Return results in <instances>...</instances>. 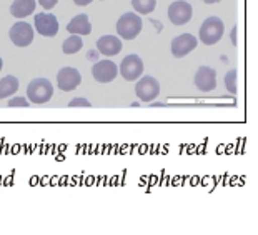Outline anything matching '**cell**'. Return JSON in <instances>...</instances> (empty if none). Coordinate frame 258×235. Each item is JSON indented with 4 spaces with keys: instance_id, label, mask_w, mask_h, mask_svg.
I'll use <instances>...</instances> for the list:
<instances>
[{
    "instance_id": "1",
    "label": "cell",
    "mask_w": 258,
    "mask_h": 235,
    "mask_svg": "<svg viewBox=\"0 0 258 235\" xmlns=\"http://www.w3.org/2000/svg\"><path fill=\"white\" fill-rule=\"evenodd\" d=\"M142 32V17L134 12L123 14L117 22V34L125 40H134Z\"/></svg>"
},
{
    "instance_id": "2",
    "label": "cell",
    "mask_w": 258,
    "mask_h": 235,
    "mask_svg": "<svg viewBox=\"0 0 258 235\" xmlns=\"http://www.w3.org/2000/svg\"><path fill=\"white\" fill-rule=\"evenodd\" d=\"M53 95V85L47 79H34L27 87V98L32 103H47Z\"/></svg>"
},
{
    "instance_id": "3",
    "label": "cell",
    "mask_w": 258,
    "mask_h": 235,
    "mask_svg": "<svg viewBox=\"0 0 258 235\" xmlns=\"http://www.w3.org/2000/svg\"><path fill=\"white\" fill-rule=\"evenodd\" d=\"M225 32L223 22L218 17H208L200 27V40L205 45H213L218 40H222Z\"/></svg>"
},
{
    "instance_id": "4",
    "label": "cell",
    "mask_w": 258,
    "mask_h": 235,
    "mask_svg": "<svg viewBox=\"0 0 258 235\" xmlns=\"http://www.w3.org/2000/svg\"><path fill=\"white\" fill-rule=\"evenodd\" d=\"M135 94L142 102H153L160 94V84L152 75H145L135 84Z\"/></svg>"
},
{
    "instance_id": "5",
    "label": "cell",
    "mask_w": 258,
    "mask_h": 235,
    "mask_svg": "<svg viewBox=\"0 0 258 235\" xmlns=\"http://www.w3.org/2000/svg\"><path fill=\"white\" fill-rule=\"evenodd\" d=\"M118 72L122 74V77L128 82L139 80L142 77V74H144V60H142L139 55H135V53H132V55L125 57L122 60Z\"/></svg>"
},
{
    "instance_id": "6",
    "label": "cell",
    "mask_w": 258,
    "mask_h": 235,
    "mask_svg": "<svg viewBox=\"0 0 258 235\" xmlns=\"http://www.w3.org/2000/svg\"><path fill=\"white\" fill-rule=\"evenodd\" d=\"M191 15H194V10H191V5L185 0H178V2L170 4L168 7V19L173 25H185L191 20Z\"/></svg>"
},
{
    "instance_id": "7",
    "label": "cell",
    "mask_w": 258,
    "mask_h": 235,
    "mask_svg": "<svg viewBox=\"0 0 258 235\" xmlns=\"http://www.w3.org/2000/svg\"><path fill=\"white\" fill-rule=\"evenodd\" d=\"M92 75L98 84H108L118 75V67L112 60H98L92 69Z\"/></svg>"
},
{
    "instance_id": "8",
    "label": "cell",
    "mask_w": 258,
    "mask_h": 235,
    "mask_svg": "<svg viewBox=\"0 0 258 235\" xmlns=\"http://www.w3.org/2000/svg\"><path fill=\"white\" fill-rule=\"evenodd\" d=\"M10 40H12L14 45L17 47H27L30 45L32 40H34V29H32L30 24L27 22H17L9 32Z\"/></svg>"
},
{
    "instance_id": "9",
    "label": "cell",
    "mask_w": 258,
    "mask_h": 235,
    "mask_svg": "<svg viewBox=\"0 0 258 235\" xmlns=\"http://www.w3.org/2000/svg\"><path fill=\"white\" fill-rule=\"evenodd\" d=\"M82 75L77 69L74 67H63L62 70H58L57 74V85L60 90L63 92H72L77 87L80 85Z\"/></svg>"
},
{
    "instance_id": "10",
    "label": "cell",
    "mask_w": 258,
    "mask_h": 235,
    "mask_svg": "<svg viewBox=\"0 0 258 235\" xmlns=\"http://www.w3.org/2000/svg\"><path fill=\"white\" fill-rule=\"evenodd\" d=\"M35 30L43 37H55L58 34V20L53 14H37Z\"/></svg>"
},
{
    "instance_id": "11",
    "label": "cell",
    "mask_w": 258,
    "mask_h": 235,
    "mask_svg": "<svg viewBox=\"0 0 258 235\" xmlns=\"http://www.w3.org/2000/svg\"><path fill=\"white\" fill-rule=\"evenodd\" d=\"M197 45H199V42H197L194 35L182 34L172 40V53H173V57L182 58L185 55H188L191 50H195Z\"/></svg>"
},
{
    "instance_id": "12",
    "label": "cell",
    "mask_w": 258,
    "mask_h": 235,
    "mask_svg": "<svg viewBox=\"0 0 258 235\" xmlns=\"http://www.w3.org/2000/svg\"><path fill=\"white\" fill-rule=\"evenodd\" d=\"M195 85L202 92H212L217 87V70L202 65L195 74Z\"/></svg>"
},
{
    "instance_id": "13",
    "label": "cell",
    "mask_w": 258,
    "mask_h": 235,
    "mask_svg": "<svg viewBox=\"0 0 258 235\" xmlns=\"http://www.w3.org/2000/svg\"><path fill=\"white\" fill-rule=\"evenodd\" d=\"M97 50L105 57H113L122 50V42L115 35H103L97 40Z\"/></svg>"
},
{
    "instance_id": "14",
    "label": "cell",
    "mask_w": 258,
    "mask_h": 235,
    "mask_svg": "<svg viewBox=\"0 0 258 235\" xmlns=\"http://www.w3.org/2000/svg\"><path fill=\"white\" fill-rule=\"evenodd\" d=\"M67 30L75 35H89L92 32V24L85 14H80L72 19V22L67 25Z\"/></svg>"
},
{
    "instance_id": "15",
    "label": "cell",
    "mask_w": 258,
    "mask_h": 235,
    "mask_svg": "<svg viewBox=\"0 0 258 235\" xmlns=\"http://www.w3.org/2000/svg\"><path fill=\"white\" fill-rule=\"evenodd\" d=\"M37 7L35 0H14V4L10 5V14L17 19L29 17Z\"/></svg>"
},
{
    "instance_id": "16",
    "label": "cell",
    "mask_w": 258,
    "mask_h": 235,
    "mask_svg": "<svg viewBox=\"0 0 258 235\" xmlns=\"http://www.w3.org/2000/svg\"><path fill=\"white\" fill-rule=\"evenodd\" d=\"M20 87V82L17 77H14V75H7V77H4L0 80V98H5V97H12L17 94Z\"/></svg>"
},
{
    "instance_id": "17",
    "label": "cell",
    "mask_w": 258,
    "mask_h": 235,
    "mask_svg": "<svg viewBox=\"0 0 258 235\" xmlns=\"http://www.w3.org/2000/svg\"><path fill=\"white\" fill-rule=\"evenodd\" d=\"M82 47H84V42H82L80 35L72 34L67 40L63 42V47L62 48H63V53H67V55H74V53L82 50Z\"/></svg>"
},
{
    "instance_id": "18",
    "label": "cell",
    "mask_w": 258,
    "mask_h": 235,
    "mask_svg": "<svg viewBox=\"0 0 258 235\" xmlns=\"http://www.w3.org/2000/svg\"><path fill=\"white\" fill-rule=\"evenodd\" d=\"M132 5L139 14L147 15L152 14L157 7V0H132Z\"/></svg>"
},
{
    "instance_id": "19",
    "label": "cell",
    "mask_w": 258,
    "mask_h": 235,
    "mask_svg": "<svg viewBox=\"0 0 258 235\" xmlns=\"http://www.w3.org/2000/svg\"><path fill=\"white\" fill-rule=\"evenodd\" d=\"M237 77H238V74H237V70L232 69V70H228L227 75H225V87H227V90L230 92L232 95H237Z\"/></svg>"
},
{
    "instance_id": "20",
    "label": "cell",
    "mask_w": 258,
    "mask_h": 235,
    "mask_svg": "<svg viewBox=\"0 0 258 235\" xmlns=\"http://www.w3.org/2000/svg\"><path fill=\"white\" fill-rule=\"evenodd\" d=\"M9 107H30V102L25 97H12L9 100Z\"/></svg>"
},
{
    "instance_id": "21",
    "label": "cell",
    "mask_w": 258,
    "mask_h": 235,
    "mask_svg": "<svg viewBox=\"0 0 258 235\" xmlns=\"http://www.w3.org/2000/svg\"><path fill=\"white\" fill-rule=\"evenodd\" d=\"M69 107H92V103L85 97H77L69 102Z\"/></svg>"
},
{
    "instance_id": "22",
    "label": "cell",
    "mask_w": 258,
    "mask_h": 235,
    "mask_svg": "<svg viewBox=\"0 0 258 235\" xmlns=\"http://www.w3.org/2000/svg\"><path fill=\"white\" fill-rule=\"evenodd\" d=\"M57 2H58V0H38V4H40L45 10L53 9V7H55V4H57Z\"/></svg>"
},
{
    "instance_id": "23",
    "label": "cell",
    "mask_w": 258,
    "mask_h": 235,
    "mask_svg": "<svg viewBox=\"0 0 258 235\" xmlns=\"http://www.w3.org/2000/svg\"><path fill=\"white\" fill-rule=\"evenodd\" d=\"M74 2H75L77 5H80V7H85V5L92 4V0H74Z\"/></svg>"
},
{
    "instance_id": "24",
    "label": "cell",
    "mask_w": 258,
    "mask_h": 235,
    "mask_svg": "<svg viewBox=\"0 0 258 235\" xmlns=\"http://www.w3.org/2000/svg\"><path fill=\"white\" fill-rule=\"evenodd\" d=\"M202 2H205V4H208V5H212V4H218L220 0H202Z\"/></svg>"
},
{
    "instance_id": "25",
    "label": "cell",
    "mask_w": 258,
    "mask_h": 235,
    "mask_svg": "<svg viewBox=\"0 0 258 235\" xmlns=\"http://www.w3.org/2000/svg\"><path fill=\"white\" fill-rule=\"evenodd\" d=\"M2 67H4V62H2V58H0V70H2Z\"/></svg>"
}]
</instances>
